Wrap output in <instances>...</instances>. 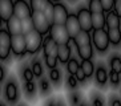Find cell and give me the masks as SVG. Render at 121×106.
<instances>
[{
	"instance_id": "1",
	"label": "cell",
	"mask_w": 121,
	"mask_h": 106,
	"mask_svg": "<svg viewBox=\"0 0 121 106\" xmlns=\"http://www.w3.org/2000/svg\"><path fill=\"white\" fill-rule=\"evenodd\" d=\"M49 35L59 45H69V42L72 41L65 25H56V24L52 25Z\"/></svg>"
},
{
	"instance_id": "2",
	"label": "cell",
	"mask_w": 121,
	"mask_h": 106,
	"mask_svg": "<svg viewBox=\"0 0 121 106\" xmlns=\"http://www.w3.org/2000/svg\"><path fill=\"white\" fill-rule=\"evenodd\" d=\"M92 42L95 44L96 49L99 52H105L109 48V36H108V29H99L93 31L92 33Z\"/></svg>"
},
{
	"instance_id": "3",
	"label": "cell",
	"mask_w": 121,
	"mask_h": 106,
	"mask_svg": "<svg viewBox=\"0 0 121 106\" xmlns=\"http://www.w3.org/2000/svg\"><path fill=\"white\" fill-rule=\"evenodd\" d=\"M25 41H27V52L29 54H35L41 48L44 40H43V36L37 31H32L31 33L25 35Z\"/></svg>"
},
{
	"instance_id": "4",
	"label": "cell",
	"mask_w": 121,
	"mask_h": 106,
	"mask_svg": "<svg viewBox=\"0 0 121 106\" xmlns=\"http://www.w3.org/2000/svg\"><path fill=\"white\" fill-rule=\"evenodd\" d=\"M32 20L33 25H35V31H37L41 36H45L51 32L52 25L49 24V21L47 20L43 12H33L32 13Z\"/></svg>"
},
{
	"instance_id": "5",
	"label": "cell",
	"mask_w": 121,
	"mask_h": 106,
	"mask_svg": "<svg viewBox=\"0 0 121 106\" xmlns=\"http://www.w3.org/2000/svg\"><path fill=\"white\" fill-rule=\"evenodd\" d=\"M12 45V36L7 29H0V58L5 60L9 56Z\"/></svg>"
},
{
	"instance_id": "6",
	"label": "cell",
	"mask_w": 121,
	"mask_h": 106,
	"mask_svg": "<svg viewBox=\"0 0 121 106\" xmlns=\"http://www.w3.org/2000/svg\"><path fill=\"white\" fill-rule=\"evenodd\" d=\"M77 17L81 25V29L85 32L93 31V24H92V12L89 11L88 7H81L77 9Z\"/></svg>"
},
{
	"instance_id": "7",
	"label": "cell",
	"mask_w": 121,
	"mask_h": 106,
	"mask_svg": "<svg viewBox=\"0 0 121 106\" xmlns=\"http://www.w3.org/2000/svg\"><path fill=\"white\" fill-rule=\"evenodd\" d=\"M11 50L15 56L23 57L27 52V41H25V36L24 35H17V36H12V45Z\"/></svg>"
},
{
	"instance_id": "8",
	"label": "cell",
	"mask_w": 121,
	"mask_h": 106,
	"mask_svg": "<svg viewBox=\"0 0 121 106\" xmlns=\"http://www.w3.org/2000/svg\"><path fill=\"white\" fill-rule=\"evenodd\" d=\"M65 28H67V31L72 40H75L77 37V35L82 31L81 25H80V21H78V17H77V13L69 15V17H68L67 23H65Z\"/></svg>"
},
{
	"instance_id": "9",
	"label": "cell",
	"mask_w": 121,
	"mask_h": 106,
	"mask_svg": "<svg viewBox=\"0 0 121 106\" xmlns=\"http://www.w3.org/2000/svg\"><path fill=\"white\" fill-rule=\"evenodd\" d=\"M15 16V3L11 0H0V19L5 23Z\"/></svg>"
},
{
	"instance_id": "10",
	"label": "cell",
	"mask_w": 121,
	"mask_h": 106,
	"mask_svg": "<svg viewBox=\"0 0 121 106\" xmlns=\"http://www.w3.org/2000/svg\"><path fill=\"white\" fill-rule=\"evenodd\" d=\"M32 11L31 7L25 3L24 0H16L15 1V16L20 20H25L28 17H32Z\"/></svg>"
},
{
	"instance_id": "11",
	"label": "cell",
	"mask_w": 121,
	"mask_h": 106,
	"mask_svg": "<svg viewBox=\"0 0 121 106\" xmlns=\"http://www.w3.org/2000/svg\"><path fill=\"white\" fill-rule=\"evenodd\" d=\"M69 11L61 3H55V24L56 25H65L68 17H69ZM53 24V25H55Z\"/></svg>"
},
{
	"instance_id": "12",
	"label": "cell",
	"mask_w": 121,
	"mask_h": 106,
	"mask_svg": "<svg viewBox=\"0 0 121 106\" xmlns=\"http://www.w3.org/2000/svg\"><path fill=\"white\" fill-rule=\"evenodd\" d=\"M43 50H44V56L45 57H57V53H59V44L51 37V35L45 36V39H44Z\"/></svg>"
},
{
	"instance_id": "13",
	"label": "cell",
	"mask_w": 121,
	"mask_h": 106,
	"mask_svg": "<svg viewBox=\"0 0 121 106\" xmlns=\"http://www.w3.org/2000/svg\"><path fill=\"white\" fill-rule=\"evenodd\" d=\"M7 31L9 32L11 36L23 35V23H22V20L17 19L16 16H13V17L7 23Z\"/></svg>"
},
{
	"instance_id": "14",
	"label": "cell",
	"mask_w": 121,
	"mask_h": 106,
	"mask_svg": "<svg viewBox=\"0 0 121 106\" xmlns=\"http://www.w3.org/2000/svg\"><path fill=\"white\" fill-rule=\"evenodd\" d=\"M92 24H93V31L107 29V16H105V13H92Z\"/></svg>"
},
{
	"instance_id": "15",
	"label": "cell",
	"mask_w": 121,
	"mask_h": 106,
	"mask_svg": "<svg viewBox=\"0 0 121 106\" xmlns=\"http://www.w3.org/2000/svg\"><path fill=\"white\" fill-rule=\"evenodd\" d=\"M5 97L11 103L17 101V86L13 81H8L5 85Z\"/></svg>"
},
{
	"instance_id": "16",
	"label": "cell",
	"mask_w": 121,
	"mask_h": 106,
	"mask_svg": "<svg viewBox=\"0 0 121 106\" xmlns=\"http://www.w3.org/2000/svg\"><path fill=\"white\" fill-rule=\"evenodd\" d=\"M57 58L61 64H68L71 60V46L69 45H59V53Z\"/></svg>"
},
{
	"instance_id": "17",
	"label": "cell",
	"mask_w": 121,
	"mask_h": 106,
	"mask_svg": "<svg viewBox=\"0 0 121 106\" xmlns=\"http://www.w3.org/2000/svg\"><path fill=\"white\" fill-rule=\"evenodd\" d=\"M108 80H109V73H108L107 68L100 64L96 68V82L100 85H105Z\"/></svg>"
},
{
	"instance_id": "18",
	"label": "cell",
	"mask_w": 121,
	"mask_h": 106,
	"mask_svg": "<svg viewBox=\"0 0 121 106\" xmlns=\"http://www.w3.org/2000/svg\"><path fill=\"white\" fill-rule=\"evenodd\" d=\"M92 42V36L89 35L88 32L85 31H81L80 33L77 35V37L75 39V45L77 46H85V45H89Z\"/></svg>"
},
{
	"instance_id": "19",
	"label": "cell",
	"mask_w": 121,
	"mask_h": 106,
	"mask_svg": "<svg viewBox=\"0 0 121 106\" xmlns=\"http://www.w3.org/2000/svg\"><path fill=\"white\" fill-rule=\"evenodd\" d=\"M120 25H121V19L114 13L113 11L107 15V29L120 28Z\"/></svg>"
},
{
	"instance_id": "20",
	"label": "cell",
	"mask_w": 121,
	"mask_h": 106,
	"mask_svg": "<svg viewBox=\"0 0 121 106\" xmlns=\"http://www.w3.org/2000/svg\"><path fill=\"white\" fill-rule=\"evenodd\" d=\"M77 53L80 58L82 61L85 60H91L93 57V48H92V44H89V45H85V46H78L77 48Z\"/></svg>"
},
{
	"instance_id": "21",
	"label": "cell",
	"mask_w": 121,
	"mask_h": 106,
	"mask_svg": "<svg viewBox=\"0 0 121 106\" xmlns=\"http://www.w3.org/2000/svg\"><path fill=\"white\" fill-rule=\"evenodd\" d=\"M108 36H109V41L113 45H117L121 42V28L116 29H108Z\"/></svg>"
},
{
	"instance_id": "22",
	"label": "cell",
	"mask_w": 121,
	"mask_h": 106,
	"mask_svg": "<svg viewBox=\"0 0 121 106\" xmlns=\"http://www.w3.org/2000/svg\"><path fill=\"white\" fill-rule=\"evenodd\" d=\"M48 3H49V0H31L32 12H44Z\"/></svg>"
},
{
	"instance_id": "23",
	"label": "cell",
	"mask_w": 121,
	"mask_h": 106,
	"mask_svg": "<svg viewBox=\"0 0 121 106\" xmlns=\"http://www.w3.org/2000/svg\"><path fill=\"white\" fill-rule=\"evenodd\" d=\"M44 16L47 17V20L49 21L51 25L55 24V4L52 3V1H49L48 3V5H47V8L44 9Z\"/></svg>"
},
{
	"instance_id": "24",
	"label": "cell",
	"mask_w": 121,
	"mask_h": 106,
	"mask_svg": "<svg viewBox=\"0 0 121 106\" xmlns=\"http://www.w3.org/2000/svg\"><path fill=\"white\" fill-rule=\"evenodd\" d=\"M80 66H81V62H78L76 58H71L69 62L67 64V69H68V72H69L71 76H76V73L78 72Z\"/></svg>"
},
{
	"instance_id": "25",
	"label": "cell",
	"mask_w": 121,
	"mask_h": 106,
	"mask_svg": "<svg viewBox=\"0 0 121 106\" xmlns=\"http://www.w3.org/2000/svg\"><path fill=\"white\" fill-rule=\"evenodd\" d=\"M81 69L84 70L86 78L91 77L93 73H95V65L91 60H85V61H81Z\"/></svg>"
},
{
	"instance_id": "26",
	"label": "cell",
	"mask_w": 121,
	"mask_h": 106,
	"mask_svg": "<svg viewBox=\"0 0 121 106\" xmlns=\"http://www.w3.org/2000/svg\"><path fill=\"white\" fill-rule=\"evenodd\" d=\"M110 64V70L114 73L121 74V57L120 56H113L109 61Z\"/></svg>"
},
{
	"instance_id": "27",
	"label": "cell",
	"mask_w": 121,
	"mask_h": 106,
	"mask_svg": "<svg viewBox=\"0 0 121 106\" xmlns=\"http://www.w3.org/2000/svg\"><path fill=\"white\" fill-rule=\"evenodd\" d=\"M88 8L92 13H104L103 5H101V0H91L88 4Z\"/></svg>"
},
{
	"instance_id": "28",
	"label": "cell",
	"mask_w": 121,
	"mask_h": 106,
	"mask_svg": "<svg viewBox=\"0 0 121 106\" xmlns=\"http://www.w3.org/2000/svg\"><path fill=\"white\" fill-rule=\"evenodd\" d=\"M23 23V35H28L31 33L32 31H35V25H33V20L32 17H28L25 19V20H22Z\"/></svg>"
},
{
	"instance_id": "29",
	"label": "cell",
	"mask_w": 121,
	"mask_h": 106,
	"mask_svg": "<svg viewBox=\"0 0 121 106\" xmlns=\"http://www.w3.org/2000/svg\"><path fill=\"white\" fill-rule=\"evenodd\" d=\"M39 88H40V93L41 94H48L51 92V85H49V80L45 77L40 78L39 82Z\"/></svg>"
},
{
	"instance_id": "30",
	"label": "cell",
	"mask_w": 121,
	"mask_h": 106,
	"mask_svg": "<svg viewBox=\"0 0 121 106\" xmlns=\"http://www.w3.org/2000/svg\"><path fill=\"white\" fill-rule=\"evenodd\" d=\"M49 80L53 84H60L61 81V72L57 69V68H55V69H52V70L49 72Z\"/></svg>"
},
{
	"instance_id": "31",
	"label": "cell",
	"mask_w": 121,
	"mask_h": 106,
	"mask_svg": "<svg viewBox=\"0 0 121 106\" xmlns=\"http://www.w3.org/2000/svg\"><path fill=\"white\" fill-rule=\"evenodd\" d=\"M114 4L116 1L113 0H101V5H103V9H104V13H110L114 8Z\"/></svg>"
},
{
	"instance_id": "32",
	"label": "cell",
	"mask_w": 121,
	"mask_h": 106,
	"mask_svg": "<svg viewBox=\"0 0 121 106\" xmlns=\"http://www.w3.org/2000/svg\"><path fill=\"white\" fill-rule=\"evenodd\" d=\"M32 70H33V74L35 77H41L43 76V65L39 60H35L32 62Z\"/></svg>"
},
{
	"instance_id": "33",
	"label": "cell",
	"mask_w": 121,
	"mask_h": 106,
	"mask_svg": "<svg viewBox=\"0 0 121 106\" xmlns=\"http://www.w3.org/2000/svg\"><path fill=\"white\" fill-rule=\"evenodd\" d=\"M69 102L72 103L73 106L76 105H81V94L78 92H72L71 94H69Z\"/></svg>"
},
{
	"instance_id": "34",
	"label": "cell",
	"mask_w": 121,
	"mask_h": 106,
	"mask_svg": "<svg viewBox=\"0 0 121 106\" xmlns=\"http://www.w3.org/2000/svg\"><path fill=\"white\" fill-rule=\"evenodd\" d=\"M24 90H25V93L28 94V97H33L35 95V93H36V85H35V82H25V85H24Z\"/></svg>"
},
{
	"instance_id": "35",
	"label": "cell",
	"mask_w": 121,
	"mask_h": 106,
	"mask_svg": "<svg viewBox=\"0 0 121 106\" xmlns=\"http://www.w3.org/2000/svg\"><path fill=\"white\" fill-rule=\"evenodd\" d=\"M23 77H24V80L27 82H32L33 77H35L32 68H24V69H23Z\"/></svg>"
},
{
	"instance_id": "36",
	"label": "cell",
	"mask_w": 121,
	"mask_h": 106,
	"mask_svg": "<svg viewBox=\"0 0 121 106\" xmlns=\"http://www.w3.org/2000/svg\"><path fill=\"white\" fill-rule=\"evenodd\" d=\"M67 84H68V86H69L71 89L75 90V89L78 86V80L76 78V76H71V74H69L68 78H67Z\"/></svg>"
},
{
	"instance_id": "37",
	"label": "cell",
	"mask_w": 121,
	"mask_h": 106,
	"mask_svg": "<svg viewBox=\"0 0 121 106\" xmlns=\"http://www.w3.org/2000/svg\"><path fill=\"white\" fill-rule=\"evenodd\" d=\"M57 61H59V58H57V57H45V64H47V66L51 70L56 68Z\"/></svg>"
},
{
	"instance_id": "38",
	"label": "cell",
	"mask_w": 121,
	"mask_h": 106,
	"mask_svg": "<svg viewBox=\"0 0 121 106\" xmlns=\"http://www.w3.org/2000/svg\"><path fill=\"white\" fill-rule=\"evenodd\" d=\"M109 81L112 82V85H118L120 84V74L118 73H114V72H112L110 70L109 72Z\"/></svg>"
},
{
	"instance_id": "39",
	"label": "cell",
	"mask_w": 121,
	"mask_h": 106,
	"mask_svg": "<svg viewBox=\"0 0 121 106\" xmlns=\"http://www.w3.org/2000/svg\"><path fill=\"white\" fill-rule=\"evenodd\" d=\"M76 78L78 80V82H84V81L86 80V76H85V73H84V70L81 69V66H80L78 72L76 73Z\"/></svg>"
},
{
	"instance_id": "40",
	"label": "cell",
	"mask_w": 121,
	"mask_h": 106,
	"mask_svg": "<svg viewBox=\"0 0 121 106\" xmlns=\"http://www.w3.org/2000/svg\"><path fill=\"white\" fill-rule=\"evenodd\" d=\"M113 12L121 19V0L116 1V4H114V8H113Z\"/></svg>"
},
{
	"instance_id": "41",
	"label": "cell",
	"mask_w": 121,
	"mask_h": 106,
	"mask_svg": "<svg viewBox=\"0 0 121 106\" xmlns=\"http://www.w3.org/2000/svg\"><path fill=\"white\" fill-rule=\"evenodd\" d=\"M92 106H104L103 99L100 98V97H95L93 101H92Z\"/></svg>"
},
{
	"instance_id": "42",
	"label": "cell",
	"mask_w": 121,
	"mask_h": 106,
	"mask_svg": "<svg viewBox=\"0 0 121 106\" xmlns=\"http://www.w3.org/2000/svg\"><path fill=\"white\" fill-rule=\"evenodd\" d=\"M110 106H121V99L117 97H113L110 101Z\"/></svg>"
},
{
	"instance_id": "43",
	"label": "cell",
	"mask_w": 121,
	"mask_h": 106,
	"mask_svg": "<svg viewBox=\"0 0 121 106\" xmlns=\"http://www.w3.org/2000/svg\"><path fill=\"white\" fill-rule=\"evenodd\" d=\"M0 70H1V77H0V80H1V81H4V77H5V69H4L3 65L0 66Z\"/></svg>"
},
{
	"instance_id": "44",
	"label": "cell",
	"mask_w": 121,
	"mask_h": 106,
	"mask_svg": "<svg viewBox=\"0 0 121 106\" xmlns=\"http://www.w3.org/2000/svg\"><path fill=\"white\" fill-rule=\"evenodd\" d=\"M45 106H57V102H56V101H53V99H51V101L47 102Z\"/></svg>"
},
{
	"instance_id": "45",
	"label": "cell",
	"mask_w": 121,
	"mask_h": 106,
	"mask_svg": "<svg viewBox=\"0 0 121 106\" xmlns=\"http://www.w3.org/2000/svg\"><path fill=\"white\" fill-rule=\"evenodd\" d=\"M57 106H65V103L63 102L61 99H59V101H57Z\"/></svg>"
},
{
	"instance_id": "46",
	"label": "cell",
	"mask_w": 121,
	"mask_h": 106,
	"mask_svg": "<svg viewBox=\"0 0 121 106\" xmlns=\"http://www.w3.org/2000/svg\"><path fill=\"white\" fill-rule=\"evenodd\" d=\"M80 106H88V105H86L85 102H82V103H81V105H80Z\"/></svg>"
},
{
	"instance_id": "47",
	"label": "cell",
	"mask_w": 121,
	"mask_h": 106,
	"mask_svg": "<svg viewBox=\"0 0 121 106\" xmlns=\"http://www.w3.org/2000/svg\"><path fill=\"white\" fill-rule=\"evenodd\" d=\"M0 106H4V105H0Z\"/></svg>"
}]
</instances>
